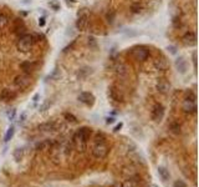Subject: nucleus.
<instances>
[{
    "label": "nucleus",
    "instance_id": "72a5a7b5",
    "mask_svg": "<svg viewBox=\"0 0 199 187\" xmlns=\"http://www.w3.org/2000/svg\"><path fill=\"white\" fill-rule=\"evenodd\" d=\"M106 122H107V123H113V122H115V119H113V117H108V119L106 120Z\"/></svg>",
    "mask_w": 199,
    "mask_h": 187
},
{
    "label": "nucleus",
    "instance_id": "2f4dec72",
    "mask_svg": "<svg viewBox=\"0 0 199 187\" xmlns=\"http://www.w3.org/2000/svg\"><path fill=\"white\" fill-rule=\"evenodd\" d=\"M167 50H168V51L171 50V54H175V47H174V46H168Z\"/></svg>",
    "mask_w": 199,
    "mask_h": 187
},
{
    "label": "nucleus",
    "instance_id": "39448f33",
    "mask_svg": "<svg viewBox=\"0 0 199 187\" xmlns=\"http://www.w3.org/2000/svg\"><path fill=\"white\" fill-rule=\"evenodd\" d=\"M30 84H31V79H30V76L28 74L18 75V76L14 79V86L19 90H24L26 87H29Z\"/></svg>",
    "mask_w": 199,
    "mask_h": 187
},
{
    "label": "nucleus",
    "instance_id": "5701e85b",
    "mask_svg": "<svg viewBox=\"0 0 199 187\" xmlns=\"http://www.w3.org/2000/svg\"><path fill=\"white\" fill-rule=\"evenodd\" d=\"M141 10H142V5L140 3H133L132 5H131V11L134 14H140Z\"/></svg>",
    "mask_w": 199,
    "mask_h": 187
},
{
    "label": "nucleus",
    "instance_id": "7c9ffc66",
    "mask_svg": "<svg viewBox=\"0 0 199 187\" xmlns=\"http://www.w3.org/2000/svg\"><path fill=\"white\" fill-rule=\"evenodd\" d=\"M113 19H115V13H113V11H111V14L110 13L107 14V21L108 22H112V21H113Z\"/></svg>",
    "mask_w": 199,
    "mask_h": 187
},
{
    "label": "nucleus",
    "instance_id": "e433bc0d",
    "mask_svg": "<svg viewBox=\"0 0 199 187\" xmlns=\"http://www.w3.org/2000/svg\"><path fill=\"white\" fill-rule=\"evenodd\" d=\"M193 62H194V66H196L197 65V55L196 54L193 55Z\"/></svg>",
    "mask_w": 199,
    "mask_h": 187
},
{
    "label": "nucleus",
    "instance_id": "cd10ccee",
    "mask_svg": "<svg viewBox=\"0 0 199 187\" xmlns=\"http://www.w3.org/2000/svg\"><path fill=\"white\" fill-rule=\"evenodd\" d=\"M49 5H50L54 10H60V4L57 1H54V0H52V1L49 3Z\"/></svg>",
    "mask_w": 199,
    "mask_h": 187
},
{
    "label": "nucleus",
    "instance_id": "20e7f679",
    "mask_svg": "<svg viewBox=\"0 0 199 187\" xmlns=\"http://www.w3.org/2000/svg\"><path fill=\"white\" fill-rule=\"evenodd\" d=\"M91 130L88 129V127H82V129L80 130H77L76 131V133L74 135V142L75 144H77V145H81V144H84L85 145V142L87 141V138L91 136Z\"/></svg>",
    "mask_w": 199,
    "mask_h": 187
},
{
    "label": "nucleus",
    "instance_id": "412c9836",
    "mask_svg": "<svg viewBox=\"0 0 199 187\" xmlns=\"http://www.w3.org/2000/svg\"><path fill=\"white\" fill-rule=\"evenodd\" d=\"M14 133H15V127H14V126H10L9 129H7L6 133H5V137H4V141H5V142H9V141L11 140V138H13Z\"/></svg>",
    "mask_w": 199,
    "mask_h": 187
},
{
    "label": "nucleus",
    "instance_id": "2eb2a0df",
    "mask_svg": "<svg viewBox=\"0 0 199 187\" xmlns=\"http://www.w3.org/2000/svg\"><path fill=\"white\" fill-rule=\"evenodd\" d=\"M56 129V125L55 122H44L39 125V130L40 131H44V132H47V131H54Z\"/></svg>",
    "mask_w": 199,
    "mask_h": 187
},
{
    "label": "nucleus",
    "instance_id": "b1692460",
    "mask_svg": "<svg viewBox=\"0 0 199 187\" xmlns=\"http://www.w3.org/2000/svg\"><path fill=\"white\" fill-rule=\"evenodd\" d=\"M169 129L172 130V132H174V133H179V132H181V125H179L178 122H173V123H171Z\"/></svg>",
    "mask_w": 199,
    "mask_h": 187
},
{
    "label": "nucleus",
    "instance_id": "f8f14e48",
    "mask_svg": "<svg viewBox=\"0 0 199 187\" xmlns=\"http://www.w3.org/2000/svg\"><path fill=\"white\" fill-rule=\"evenodd\" d=\"M87 24H88V18H87V15H86V14H84V15H81V16L77 19L76 28H77V30H85L86 26H87Z\"/></svg>",
    "mask_w": 199,
    "mask_h": 187
},
{
    "label": "nucleus",
    "instance_id": "ea45409f",
    "mask_svg": "<svg viewBox=\"0 0 199 187\" xmlns=\"http://www.w3.org/2000/svg\"><path fill=\"white\" fill-rule=\"evenodd\" d=\"M71 1H75V0H71Z\"/></svg>",
    "mask_w": 199,
    "mask_h": 187
},
{
    "label": "nucleus",
    "instance_id": "6e6552de",
    "mask_svg": "<svg viewBox=\"0 0 199 187\" xmlns=\"http://www.w3.org/2000/svg\"><path fill=\"white\" fill-rule=\"evenodd\" d=\"M78 101H81L82 104L85 105H93L95 102V96L92 95L91 92H81L80 95H78Z\"/></svg>",
    "mask_w": 199,
    "mask_h": 187
},
{
    "label": "nucleus",
    "instance_id": "7ed1b4c3",
    "mask_svg": "<svg viewBox=\"0 0 199 187\" xmlns=\"http://www.w3.org/2000/svg\"><path fill=\"white\" fill-rule=\"evenodd\" d=\"M196 95L194 94H190L188 97H186V100L183 101L182 108L183 111L187 112V114H194L197 111V102H196Z\"/></svg>",
    "mask_w": 199,
    "mask_h": 187
},
{
    "label": "nucleus",
    "instance_id": "c85d7f7f",
    "mask_svg": "<svg viewBox=\"0 0 199 187\" xmlns=\"http://www.w3.org/2000/svg\"><path fill=\"white\" fill-rule=\"evenodd\" d=\"M88 46L90 47H96L97 46V43H96V40H95V37H88Z\"/></svg>",
    "mask_w": 199,
    "mask_h": 187
},
{
    "label": "nucleus",
    "instance_id": "6ab92c4d",
    "mask_svg": "<svg viewBox=\"0 0 199 187\" xmlns=\"http://www.w3.org/2000/svg\"><path fill=\"white\" fill-rule=\"evenodd\" d=\"M175 66H177V69L178 71H181V72H186V70H187V65H186V61L183 59H178L177 61H175Z\"/></svg>",
    "mask_w": 199,
    "mask_h": 187
},
{
    "label": "nucleus",
    "instance_id": "f257e3e1",
    "mask_svg": "<svg viewBox=\"0 0 199 187\" xmlns=\"http://www.w3.org/2000/svg\"><path fill=\"white\" fill-rule=\"evenodd\" d=\"M34 36L30 35V34H25V35H22L20 39H19L16 46H18V50L21 51V52H28L30 49L34 45Z\"/></svg>",
    "mask_w": 199,
    "mask_h": 187
},
{
    "label": "nucleus",
    "instance_id": "4be33fe9",
    "mask_svg": "<svg viewBox=\"0 0 199 187\" xmlns=\"http://www.w3.org/2000/svg\"><path fill=\"white\" fill-rule=\"evenodd\" d=\"M7 22H9V19H7V16L5 14L0 13V29L5 28V26L7 25Z\"/></svg>",
    "mask_w": 199,
    "mask_h": 187
},
{
    "label": "nucleus",
    "instance_id": "9d476101",
    "mask_svg": "<svg viewBox=\"0 0 199 187\" xmlns=\"http://www.w3.org/2000/svg\"><path fill=\"white\" fill-rule=\"evenodd\" d=\"M116 74L119 79H127L130 74V69L126 64H119V65L116 67Z\"/></svg>",
    "mask_w": 199,
    "mask_h": 187
},
{
    "label": "nucleus",
    "instance_id": "a878e982",
    "mask_svg": "<svg viewBox=\"0 0 199 187\" xmlns=\"http://www.w3.org/2000/svg\"><path fill=\"white\" fill-rule=\"evenodd\" d=\"M15 116H16V110H15V108H13V110H11V111L7 112V117H9L10 121H14Z\"/></svg>",
    "mask_w": 199,
    "mask_h": 187
},
{
    "label": "nucleus",
    "instance_id": "f03ea898",
    "mask_svg": "<svg viewBox=\"0 0 199 187\" xmlns=\"http://www.w3.org/2000/svg\"><path fill=\"white\" fill-rule=\"evenodd\" d=\"M108 152H110V147L106 145V142H95L92 147V155L96 157V159H105Z\"/></svg>",
    "mask_w": 199,
    "mask_h": 187
},
{
    "label": "nucleus",
    "instance_id": "423d86ee",
    "mask_svg": "<svg viewBox=\"0 0 199 187\" xmlns=\"http://www.w3.org/2000/svg\"><path fill=\"white\" fill-rule=\"evenodd\" d=\"M132 54H133L134 58H136V60H138V61H146V60L148 59V56H149V51L146 47L137 46V47H134L132 50Z\"/></svg>",
    "mask_w": 199,
    "mask_h": 187
},
{
    "label": "nucleus",
    "instance_id": "c756f323",
    "mask_svg": "<svg viewBox=\"0 0 199 187\" xmlns=\"http://www.w3.org/2000/svg\"><path fill=\"white\" fill-rule=\"evenodd\" d=\"M65 117L69 120V121H72V122H76V117H75L74 115H71V114H65Z\"/></svg>",
    "mask_w": 199,
    "mask_h": 187
},
{
    "label": "nucleus",
    "instance_id": "a211bd4d",
    "mask_svg": "<svg viewBox=\"0 0 199 187\" xmlns=\"http://www.w3.org/2000/svg\"><path fill=\"white\" fill-rule=\"evenodd\" d=\"M21 69L25 71V74H29V72H31V71L34 70V67H35V64L34 62H22L21 64Z\"/></svg>",
    "mask_w": 199,
    "mask_h": 187
},
{
    "label": "nucleus",
    "instance_id": "1a4fd4ad",
    "mask_svg": "<svg viewBox=\"0 0 199 187\" xmlns=\"http://www.w3.org/2000/svg\"><path fill=\"white\" fill-rule=\"evenodd\" d=\"M16 97V92L14 90H10V89H4L1 90L0 92V100L1 101H10V100H14Z\"/></svg>",
    "mask_w": 199,
    "mask_h": 187
},
{
    "label": "nucleus",
    "instance_id": "f3484780",
    "mask_svg": "<svg viewBox=\"0 0 199 187\" xmlns=\"http://www.w3.org/2000/svg\"><path fill=\"white\" fill-rule=\"evenodd\" d=\"M110 96H111V99L115 100V101H122V96L119 95L118 90H116L115 86H112L110 89Z\"/></svg>",
    "mask_w": 199,
    "mask_h": 187
},
{
    "label": "nucleus",
    "instance_id": "bb28decb",
    "mask_svg": "<svg viewBox=\"0 0 199 187\" xmlns=\"http://www.w3.org/2000/svg\"><path fill=\"white\" fill-rule=\"evenodd\" d=\"M174 187H187V183L183 180H177L174 182Z\"/></svg>",
    "mask_w": 199,
    "mask_h": 187
},
{
    "label": "nucleus",
    "instance_id": "ddd939ff",
    "mask_svg": "<svg viewBox=\"0 0 199 187\" xmlns=\"http://www.w3.org/2000/svg\"><path fill=\"white\" fill-rule=\"evenodd\" d=\"M183 40H184V43L188 44V45L196 44L197 43V35H196V33H194V31H188L184 36H183Z\"/></svg>",
    "mask_w": 199,
    "mask_h": 187
},
{
    "label": "nucleus",
    "instance_id": "58836bf2",
    "mask_svg": "<svg viewBox=\"0 0 199 187\" xmlns=\"http://www.w3.org/2000/svg\"><path fill=\"white\" fill-rule=\"evenodd\" d=\"M152 187H157V186H152Z\"/></svg>",
    "mask_w": 199,
    "mask_h": 187
},
{
    "label": "nucleus",
    "instance_id": "393cba45",
    "mask_svg": "<svg viewBox=\"0 0 199 187\" xmlns=\"http://www.w3.org/2000/svg\"><path fill=\"white\" fill-rule=\"evenodd\" d=\"M22 157V150L21 148H16L14 151V159L16 160V161H19Z\"/></svg>",
    "mask_w": 199,
    "mask_h": 187
},
{
    "label": "nucleus",
    "instance_id": "4c0bfd02",
    "mask_svg": "<svg viewBox=\"0 0 199 187\" xmlns=\"http://www.w3.org/2000/svg\"><path fill=\"white\" fill-rule=\"evenodd\" d=\"M121 127H122V123H119V125H117V126L115 127V131H119V129H121Z\"/></svg>",
    "mask_w": 199,
    "mask_h": 187
},
{
    "label": "nucleus",
    "instance_id": "473e14b6",
    "mask_svg": "<svg viewBox=\"0 0 199 187\" xmlns=\"http://www.w3.org/2000/svg\"><path fill=\"white\" fill-rule=\"evenodd\" d=\"M39 25L40 26H44L45 25V18H40L39 19Z\"/></svg>",
    "mask_w": 199,
    "mask_h": 187
},
{
    "label": "nucleus",
    "instance_id": "aec40b11",
    "mask_svg": "<svg viewBox=\"0 0 199 187\" xmlns=\"http://www.w3.org/2000/svg\"><path fill=\"white\" fill-rule=\"evenodd\" d=\"M158 173H159L161 177H162L163 181H167V180L169 178V171H168L166 167H159L158 168Z\"/></svg>",
    "mask_w": 199,
    "mask_h": 187
},
{
    "label": "nucleus",
    "instance_id": "4468645a",
    "mask_svg": "<svg viewBox=\"0 0 199 187\" xmlns=\"http://www.w3.org/2000/svg\"><path fill=\"white\" fill-rule=\"evenodd\" d=\"M153 65H154L156 67V70H161V71H163V70H166L167 69V66H168V64L167 61L164 59H156L154 60V62H153Z\"/></svg>",
    "mask_w": 199,
    "mask_h": 187
},
{
    "label": "nucleus",
    "instance_id": "0eeeda50",
    "mask_svg": "<svg viewBox=\"0 0 199 187\" xmlns=\"http://www.w3.org/2000/svg\"><path fill=\"white\" fill-rule=\"evenodd\" d=\"M163 116H164V107H163L161 104H157L156 106L153 107L152 114H151V117H152V120H153V121L159 122L161 120L163 119Z\"/></svg>",
    "mask_w": 199,
    "mask_h": 187
},
{
    "label": "nucleus",
    "instance_id": "c9c22d12",
    "mask_svg": "<svg viewBox=\"0 0 199 187\" xmlns=\"http://www.w3.org/2000/svg\"><path fill=\"white\" fill-rule=\"evenodd\" d=\"M37 99H39V94H36V95L32 97V101H34V102H36V101H37Z\"/></svg>",
    "mask_w": 199,
    "mask_h": 187
},
{
    "label": "nucleus",
    "instance_id": "dca6fc26",
    "mask_svg": "<svg viewBox=\"0 0 199 187\" xmlns=\"http://www.w3.org/2000/svg\"><path fill=\"white\" fill-rule=\"evenodd\" d=\"M51 145H52V141H50V140H44V141H41L40 144H37L36 150H37V151H44V150H47Z\"/></svg>",
    "mask_w": 199,
    "mask_h": 187
},
{
    "label": "nucleus",
    "instance_id": "f704fd0d",
    "mask_svg": "<svg viewBox=\"0 0 199 187\" xmlns=\"http://www.w3.org/2000/svg\"><path fill=\"white\" fill-rule=\"evenodd\" d=\"M25 119H26V114H21V116H20V122L25 121Z\"/></svg>",
    "mask_w": 199,
    "mask_h": 187
},
{
    "label": "nucleus",
    "instance_id": "9b49d317",
    "mask_svg": "<svg viewBox=\"0 0 199 187\" xmlns=\"http://www.w3.org/2000/svg\"><path fill=\"white\" fill-rule=\"evenodd\" d=\"M156 89H157V91L161 92V94H167L171 90V84L167 80H164V79H161V80L157 82Z\"/></svg>",
    "mask_w": 199,
    "mask_h": 187
}]
</instances>
